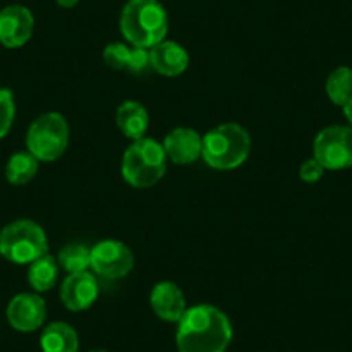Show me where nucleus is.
I'll return each mask as SVG.
<instances>
[{
    "label": "nucleus",
    "instance_id": "nucleus-1",
    "mask_svg": "<svg viewBox=\"0 0 352 352\" xmlns=\"http://www.w3.org/2000/svg\"><path fill=\"white\" fill-rule=\"evenodd\" d=\"M232 340V321L211 304L188 307L176 328L178 352H226Z\"/></svg>",
    "mask_w": 352,
    "mask_h": 352
},
{
    "label": "nucleus",
    "instance_id": "nucleus-2",
    "mask_svg": "<svg viewBox=\"0 0 352 352\" xmlns=\"http://www.w3.org/2000/svg\"><path fill=\"white\" fill-rule=\"evenodd\" d=\"M120 30L131 47L152 49L168 35V12L159 0H128L120 16Z\"/></svg>",
    "mask_w": 352,
    "mask_h": 352
},
{
    "label": "nucleus",
    "instance_id": "nucleus-3",
    "mask_svg": "<svg viewBox=\"0 0 352 352\" xmlns=\"http://www.w3.org/2000/svg\"><path fill=\"white\" fill-rule=\"evenodd\" d=\"M250 135L236 123H223L202 137V159L218 171L236 169L249 159Z\"/></svg>",
    "mask_w": 352,
    "mask_h": 352
},
{
    "label": "nucleus",
    "instance_id": "nucleus-4",
    "mask_svg": "<svg viewBox=\"0 0 352 352\" xmlns=\"http://www.w3.org/2000/svg\"><path fill=\"white\" fill-rule=\"evenodd\" d=\"M166 152L154 138H140L124 151L121 159V175L135 188H148L162 180L166 173Z\"/></svg>",
    "mask_w": 352,
    "mask_h": 352
},
{
    "label": "nucleus",
    "instance_id": "nucleus-5",
    "mask_svg": "<svg viewBox=\"0 0 352 352\" xmlns=\"http://www.w3.org/2000/svg\"><path fill=\"white\" fill-rule=\"evenodd\" d=\"M49 254V239L33 219H16L0 232V256L14 264H32Z\"/></svg>",
    "mask_w": 352,
    "mask_h": 352
},
{
    "label": "nucleus",
    "instance_id": "nucleus-6",
    "mask_svg": "<svg viewBox=\"0 0 352 352\" xmlns=\"http://www.w3.org/2000/svg\"><path fill=\"white\" fill-rule=\"evenodd\" d=\"M69 124L59 113H43L30 124L26 148L40 162H54L67 151Z\"/></svg>",
    "mask_w": 352,
    "mask_h": 352
},
{
    "label": "nucleus",
    "instance_id": "nucleus-7",
    "mask_svg": "<svg viewBox=\"0 0 352 352\" xmlns=\"http://www.w3.org/2000/svg\"><path fill=\"white\" fill-rule=\"evenodd\" d=\"M313 157L328 171L352 168V126L330 124L316 135Z\"/></svg>",
    "mask_w": 352,
    "mask_h": 352
},
{
    "label": "nucleus",
    "instance_id": "nucleus-8",
    "mask_svg": "<svg viewBox=\"0 0 352 352\" xmlns=\"http://www.w3.org/2000/svg\"><path fill=\"white\" fill-rule=\"evenodd\" d=\"M135 266V256L126 243L120 240H102L90 254V268L109 280L124 278Z\"/></svg>",
    "mask_w": 352,
    "mask_h": 352
},
{
    "label": "nucleus",
    "instance_id": "nucleus-9",
    "mask_svg": "<svg viewBox=\"0 0 352 352\" xmlns=\"http://www.w3.org/2000/svg\"><path fill=\"white\" fill-rule=\"evenodd\" d=\"M6 316H8L9 324L16 331L32 333V331L42 328V324L45 323L47 304L40 294H18L8 304Z\"/></svg>",
    "mask_w": 352,
    "mask_h": 352
},
{
    "label": "nucleus",
    "instance_id": "nucleus-10",
    "mask_svg": "<svg viewBox=\"0 0 352 352\" xmlns=\"http://www.w3.org/2000/svg\"><path fill=\"white\" fill-rule=\"evenodd\" d=\"M35 18L25 6L11 4L0 11V43L8 49L26 45L33 35Z\"/></svg>",
    "mask_w": 352,
    "mask_h": 352
},
{
    "label": "nucleus",
    "instance_id": "nucleus-11",
    "mask_svg": "<svg viewBox=\"0 0 352 352\" xmlns=\"http://www.w3.org/2000/svg\"><path fill=\"white\" fill-rule=\"evenodd\" d=\"M59 296L64 307L73 313L92 307L99 297V285H97L96 276L88 272L71 273L64 278Z\"/></svg>",
    "mask_w": 352,
    "mask_h": 352
},
{
    "label": "nucleus",
    "instance_id": "nucleus-12",
    "mask_svg": "<svg viewBox=\"0 0 352 352\" xmlns=\"http://www.w3.org/2000/svg\"><path fill=\"white\" fill-rule=\"evenodd\" d=\"M166 157L175 164L187 166L202 157V137L194 128H175L162 142Z\"/></svg>",
    "mask_w": 352,
    "mask_h": 352
},
{
    "label": "nucleus",
    "instance_id": "nucleus-13",
    "mask_svg": "<svg viewBox=\"0 0 352 352\" xmlns=\"http://www.w3.org/2000/svg\"><path fill=\"white\" fill-rule=\"evenodd\" d=\"M151 307L155 316L166 323H178L188 309L185 294L173 282L155 283L151 292Z\"/></svg>",
    "mask_w": 352,
    "mask_h": 352
},
{
    "label": "nucleus",
    "instance_id": "nucleus-14",
    "mask_svg": "<svg viewBox=\"0 0 352 352\" xmlns=\"http://www.w3.org/2000/svg\"><path fill=\"white\" fill-rule=\"evenodd\" d=\"M148 56H151L152 69L168 78L184 74L188 67V60H190L187 50L180 43L171 42V40H164L148 49Z\"/></svg>",
    "mask_w": 352,
    "mask_h": 352
},
{
    "label": "nucleus",
    "instance_id": "nucleus-15",
    "mask_svg": "<svg viewBox=\"0 0 352 352\" xmlns=\"http://www.w3.org/2000/svg\"><path fill=\"white\" fill-rule=\"evenodd\" d=\"M148 123H151V118H148L147 109L137 100H124L118 107L116 124L124 137L131 140H140L147 133Z\"/></svg>",
    "mask_w": 352,
    "mask_h": 352
},
{
    "label": "nucleus",
    "instance_id": "nucleus-16",
    "mask_svg": "<svg viewBox=\"0 0 352 352\" xmlns=\"http://www.w3.org/2000/svg\"><path fill=\"white\" fill-rule=\"evenodd\" d=\"M40 347L42 352H78L80 337L71 324L64 321H54L43 328Z\"/></svg>",
    "mask_w": 352,
    "mask_h": 352
},
{
    "label": "nucleus",
    "instance_id": "nucleus-17",
    "mask_svg": "<svg viewBox=\"0 0 352 352\" xmlns=\"http://www.w3.org/2000/svg\"><path fill=\"white\" fill-rule=\"evenodd\" d=\"M57 275H59L57 259L50 254H45V256L38 257L30 264L28 282L36 294H43L49 292L56 285Z\"/></svg>",
    "mask_w": 352,
    "mask_h": 352
},
{
    "label": "nucleus",
    "instance_id": "nucleus-18",
    "mask_svg": "<svg viewBox=\"0 0 352 352\" xmlns=\"http://www.w3.org/2000/svg\"><path fill=\"white\" fill-rule=\"evenodd\" d=\"M40 161L33 154L16 152L9 157L6 164V180L11 185H26L33 180L38 173Z\"/></svg>",
    "mask_w": 352,
    "mask_h": 352
},
{
    "label": "nucleus",
    "instance_id": "nucleus-19",
    "mask_svg": "<svg viewBox=\"0 0 352 352\" xmlns=\"http://www.w3.org/2000/svg\"><path fill=\"white\" fill-rule=\"evenodd\" d=\"M324 92L331 104L344 107L349 100H352V67L338 66L328 74L324 83Z\"/></svg>",
    "mask_w": 352,
    "mask_h": 352
},
{
    "label": "nucleus",
    "instance_id": "nucleus-20",
    "mask_svg": "<svg viewBox=\"0 0 352 352\" xmlns=\"http://www.w3.org/2000/svg\"><path fill=\"white\" fill-rule=\"evenodd\" d=\"M90 254L92 249L81 245V243H71L59 250V256L56 257L59 268L66 270L67 273H81L88 272L90 268Z\"/></svg>",
    "mask_w": 352,
    "mask_h": 352
},
{
    "label": "nucleus",
    "instance_id": "nucleus-21",
    "mask_svg": "<svg viewBox=\"0 0 352 352\" xmlns=\"http://www.w3.org/2000/svg\"><path fill=\"white\" fill-rule=\"evenodd\" d=\"M131 50L133 47H128L124 43L114 42L104 49L102 59L106 63V66H109L114 71H123L130 67L131 60Z\"/></svg>",
    "mask_w": 352,
    "mask_h": 352
},
{
    "label": "nucleus",
    "instance_id": "nucleus-22",
    "mask_svg": "<svg viewBox=\"0 0 352 352\" xmlns=\"http://www.w3.org/2000/svg\"><path fill=\"white\" fill-rule=\"evenodd\" d=\"M16 116L14 96L9 88H0V140L8 137Z\"/></svg>",
    "mask_w": 352,
    "mask_h": 352
},
{
    "label": "nucleus",
    "instance_id": "nucleus-23",
    "mask_svg": "<svg viewBox=\"0 0 352 352\" xmlns=\"http://www.w3.org/2000/svg\"><path fill=\"white\" fill-rule=\"evenodd\" d=\"M324 171H327V169H324L316 159L311 157L300 166L299 176H300V180L306 182V184H316V182H320L321 178H323Z\"/></svg>",
    "mask_w": 352,
    "mask_h": 352
},
{
    "label": "nucleus",
    "instance_id": "nucleus-24",
    "mask_svg": "<svg viewBox=\"0 0 352 352\" xmlns=\"http://www.w3.org/2000/svg\"><path fill=\"white\" fill-rule=\"evenodd\" d=\"M147 67H151V56H148V49H140V47H133L131 50V60L128 71L130 73H142Z\"/></svg>",
    "mask_w": 352,
    "mask_h": 352
},
{
    "label": "nucleus",
    "instance_id": "nucleus-25",
    "mask_svg": "<svg viewBox=\"0 0 352 352\" xmlns=\"http://www.w3.org/2000/svg\"><path fill=\"white\" fill-rule=\"evenodd\" d=\"M342 111H344L345 120L349 121V126H352V100H349V102L342 107Z\"/></svg>",
    "mask_w": 352,
    "mask_h": 352
},
{
    "label": "nucleus",
    "instance_id": "nucleus-26",
    "mask_svg": "<svg viewBox=\"0 0 352 352\" xmlns=\"http://www.w3.org/2000/svg\"><path fill=\"white\" fill-rule=\"evenodd\" d=\"M56 2H57V6H59V8L73 9L74 6H76L78 2H80V0H56Z\"/></svg>",
    "mask_w": 352,
    "mask_h": 352
},
{
    "label": "nucleus",
    "instance_id": "nucleus-27",
    "mask_svg": "<svg viewBox=\"0 0 352 352\" xmlns=\"http://www.w3.org/2000/svg\"><path fill=\"white\" fill-rule=\"evenodd\" d=\"M90 352H107V351H102V349H96V351H90Z\"/></svg>",
    "mask_w": 352,
    "mask_h": 352
}]
</instances>
